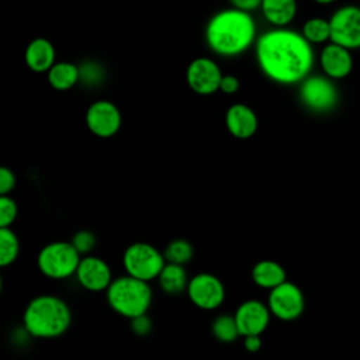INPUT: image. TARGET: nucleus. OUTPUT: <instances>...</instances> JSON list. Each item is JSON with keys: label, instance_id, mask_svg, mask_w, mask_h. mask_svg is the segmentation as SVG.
Returning a JSON list of instances; mask_svg holds the SVG:
<instances>
[{"label": "nucleus", "instance_id": "nucleus-1", "mask_svg": "<svg viewBox=\"0 0 360 360\" xmlns=\"http://www.w3.org/2000/svg\"><path fill=\"white\" fill-rule=\"evenodd\" d=\"M256 62L266 77L278 84H297L305 80L314 66L312 45L290 28H271L257 37Z\"/></svg>", "mask_w": 360, "mask_h": 360}, {"label": "nucleus", "instance_id": "nucleus-2", "mask_svg": "<svg viewBox=\"0 0 360 360\" xmlns=\"http://www.w3.org/2000/svg\"><path fill=\"white\" fill-rule=\"evenodd\" d=\"M256 41L257 31L252 14L235 7L215 13L205 27L208 48L224 58L242 55Z\"/></svg>", "mask_w": 360, "mask_h": 360}, {"label": "nucleus", "instance_id": "nucleus-3", "mask_svg": "<svg viewBox=\"0 0 360 360\" xmlns=\"http://www.w3.org/2000/svg\"><path fill=\"white\" fill-rule=\"evenodd\" d=\"M72 323V311L66 301L52 294L34 297L25 307L22 326L25 332L38 339L62 336Z\"/></svg>", "mask_w": 360, "mask_h": 360}, {"label": "nucleus", "instance_id": "nucleus-4", "mask_svg": "<svg viewBox=\"0 0 360 360\" xmlns=\"http://www.w3.org/2000/svg\"><path fill=\"white\" fill-rule=\"evenodd\" d=\"M153 294L149 283L128 274L114 278L105 291V300L110 308L129 321L148 314Z\"/></svg>", "mask_w": 360, "mask_h": 360}, {"label": "nucleus", "instance_id": "nucleus-5", "mask_svg": "<svg viewBox=\"0 0 360 360\" xmlns=\"http://www.w3.org/2000/svg\"><path fill=\"white\" fill-rule=\"evenodd\" d=\"M80 260L82 256L72 242L55 240L41 248L37 256V266L45 277L65 280L76 274Z\"/></svg>", "mask_w": 360, "mask_h": 360}, {"label": "nucleus", "instance_id": "nucleus-6", "mask_svg": "<svg viewBox=\"0 0 360 360\" xmlns=\"http://www.w3.org/2000/svg\"><path fill=\"white\" fill-rule=\"evenodd\" d=\"M163 252L148 242L131 243L122 255V266L128 276L142 281L158 280L166 264Z\"/></svg>", "mask_w": 360, "mask_h": 360}, {"label": "nucleus", "instance_id": "nucleus-7", "mask_svg": "<svg viewBox=\"0 0 360 360\" xmlns=\"http://www.w3.org/2000/svg\"><path fill=\"white\" fill-rule=\"evenodd\" d=\"M267 307L271 315L280 321L291 322L298 319L305 309V297L302 290L292 281H284L270 290Z\"/></svg>", "mask_w": 360, "mask_h": 360}, {"label": "nucleus", "instance_id": "nucleus-8", "mask_svg": "<svg viewBox=\"0 0 360 360\" xmlns=\"http://www.w3.org/2000/svg\"><path fill=\"white\" fill-rule=\"evenodd\" d=\"M330 42L347 49L360 48V7L346 4L333 11L329 18Z\"/></svg>", "mask_w": 360, "mask_h": 360}, {"label": "nucleus", "instance_id": "nucleus-9", "mask_svg": "<svg viewBox=\"0 0 360 360\" xmlns=\"http://www.w3.org/2000/svg\"><path fill=\"white\" fill-rule=\"evenodd\" d=\"M193 305L202 311H214L219 308L226 297L224 283L211 273H198L188 281L186 291Z\"/></svg>", "mask_w": 360, "mask_h": 360}, {"label": "nucleus", "instance_id": "nucleus-10", "mask_svg": "<svg viewBox=\"0 0 360 360\" xmlns=\"http://www.w3.org/2000/svg\"><path fill=\"white\" fill-rule=\"evenodd\" d=\"M87 129L97 138L114 136L122 125V115L115 103L110 100L93 101L84 114Z\"/></svg>", "mask_w": 360, "mask_h": 360}, {"label": "nucleus", "instance_id": "nucleus-11", "mask_svg": "<svg viewBox=\"0 0 360 360\" xmlns=\"http://www.w3.org/2000/svg\"><path fill=\"white\" fill-rule=\"evenodd\" d=\"M222 76L224 73L219 65L208 56L193 59L186 69V82L188 87L200 96H210L219 91Z\"/></svg>", "mask_w": 360, "mask_h": 360}, {"label": "nucleus", "instance_id": "nucleus-12", "mask_svg": "<svg viewBox=\"0 0 360 360\" xmlns=\"http://www.w3.org/2000/svg\"><path fill=\"white\" fill-rule=\"evenodd\" d=\"M338 90L328 76H308L300 83V98L305 107L323 112L332 110L338 103Z\"/></svg>", "mask_w": 360, "mask_h": 360}, {"label": "nucleus", "instance_id": "nucleus-13", "mask_svg": "<svg viewBox=\"0 0 360 360\" xmlns=\"http://www.w3.org/2000/svg\"><path fill=\"white\" fill-rule=\"evenodd\" d=\"M233 316L240 338H245L250 335L262 336V333L267 329L273 315L267 307V302L260 300H246L239 304Z\"/></svg>", "mask_w": 360, "mask_h": 360}, {"label": "nucleus", "instance_id": "nucleus-14", "mask_svg": "<svg viewBox=\"0 0 360 360\" xmlns=\"http://www.w3.org/2000/svg\"><path fill=\"white\" fill-rule=\"evenodd\" d=\"M77 283L87 291L100 292L107 291L112 283V271L108 263L94 255L83 256L76 270Z\"/></svg>", "mask_w": 360, "mask_h": 360}, {"label": "nucleus", "instance_id": "nucleus-15", "mask_svg": "<svg viewBox=\"0 0 360 360\" xmlns=\"http://www.w3.org/2000/svg\"><path fill=\"white\" fill-rule=\"evenodd\" d=\"M319 65L325 76L332 80L347 77L353 70L352 51L333 42L325 44L319 53Z\"/></svg>", "mask_w": 360, "mask_h": 360}, {"label": "nucleus", "instance_id": "nucleus-16", "mask_svg": "<svg viewBox=\"0 0 360 360\" xmlns=\"http://www.w3.org/2000/svg\"><path fill=\"white\" fill-rule=\"evenodd\" d=\"M225 127L233 138L249 139L259 128V118L250 105L235 103L225 112Z\"/></svg>", "mask_w": 360, "mask_h": 360}, {"label": "nucleus", "instance_id": "nucleus-17", "mask_svg": "<svg viewBox=\"0 0 360 360\" xmlns=\"http://www.w3.org/2000/svg\"><path fill=\"white\" fill-rule=\"evenodd\" d=\"M24 62L35 73H48L56 63V51L53 44L44 37L30 41L24 51Z\"/></svg>", "mask_w": 360, "mask_h": 360}, {"label": "nucleus", "instance_id": "nucleus-18", "mask_svg": "<svg viewBox=\"0 0 360 360\" xmlns=\"http://www.w3.org/2000/svg\"><path fill=\"white\" fill-rule=\"evenodd\" d=\"M260 11L274 28H285L295 18L298 4L297 0H262Z\"/></svg>", "mask_w": 360, "mask_h": 360}, {"label": "nucleus", "instance_id": "nucleus-19", "mask_svg": "<svg viewBox=\"0 0 360 360\" xmlns=\"http://www.w3.org/2000/svg\"><path fill=\"white\" fill-rule=\"evenodd\" d=\"M252 281L264 290H273L287 281L285 269L276 260L263 259L259 260L250 271Z\"/></svg>", "mask_w": 360, "mask_h": 360}, {"label": "nucleus", "instance_id": "nucleus-20", "mask_svg": "<svg viewBox=\"0 0 360 360\" xmlns=\"http://www.w3.org/2000/svg\"><path fill=\"white\" fill-rule=\"evenodd\" d=\"M188 274L184 266L174 264V263H166L163 270L160 271L158 277V283L160 290L172 297L180 295L187 291L188 287Z\"/></svg>", "mask_w": 360, "mask_h": 360}, {"label": "nucleus", "instance_id": "nucleus-21", "mask_svg": "<svg viewBox=\"0 0 360 360\" xmlns=\"http://www.w3.org/2000/svg\"><path fill=\"white\" fill-rule=\"evenodd\" d=\"M46 77L52 89L66 91L80 82V66L73 62L59 60L48 70Z\"/></svg>", "mask_w": 360, "mask_h": 360}, {"label": "nucleus", "instance_id": "nucleus-22", "mask_svg": "<svg viewBox=\"0 0 360 360\" xmlns=\"http://www.w3.org/2000/svg\"><path fill=\"white\" fill-rule=\"evenodd\" d=\"M301 34L311 45L328 44L330 42L329 20L322 17H311L302 24Z\"/></svg>", "mask_w": 360, "mask_h": 360}, {"label": "nucleus", "instance_id": "nucleus-23", "mask_svg": "<svg viewBox=\"0 0 360 360\" xmlns=\"http://www.w3.org/2000/svg\"><path fill=\"white\" fill-rule=\"evenodd\" d=\"M211 332L214 338L222 343H232L240 338L235 316L231 314L218 315L211 323Z\"/></svg>", "mask_w": 360, "mask_h": 360}, {"label": "nucleus", "instance_id": "nucleus-24", "mask_svg": "<svg viewBox=\"0 0 360 360\" xmlns=\"http://www.w3.org/2000/svg\"><path fill=\"white\" fill-rule=\"evenodd\" d=\"M20 255V240L11 228H0V266L13 264Z\"/></svg>", "mask_w": 360, "mask_h": 360}, {"label": "nucleus", "instance_id": "nucleus-25", "mask_svg": "<svg viewBox=\"0 0 360 360\" xmlns=\"http://www.w3.org/2000/svg\"><path fill=\"white\" fill-rule=\"evenodd\" d=\"M163 255L167 263L186 266L194 256V248L191 242H188L187 239L177 238L167 243V246L163 250Z\"/></svg>", "mask_w": 360, "mask_h": 360}, {"label": "nucleus", "instance_id": "nucleus-26", "mask_svg": "<svg viewBox=\"0 0 360 360\" xmlns=\"http://www.w3.org/2000/svg\"><path fill=\"white\" fill-rule=\"evenodd\" d=\"M70 242L75 246V249L80 253V256L83 257V256L90 255L94 250L97 239H96V235L91 231L82 229V231H77L73 235Z\"/></svg>", "mask_w": 360, "mask_h": 360}, {"label": "nucleus", "instance_id": "nucleus-27", "mask_svg": "<svg viewBox=\"0 0 360 360\" xmlns=\"http://www.w3.org/2000/svg\"><path fill=\"white\" fill-rule=\"evenodd\" d=\"M17 215V202L10 195H0V228H11Z\"/></svg>", "mask_w": 360, "mask_h": 360}, {"label": "nucleus", "instance_id": "nucleus-28", "mask_svg": "<svg viewBox=\"0 0 360 360\" xmlns=\"http://www.w3.org/2000/svg\"><path fill=\"white\" fill-rule=\"evenodd\" d=\"M17 179L11 169L7 166L0 167V195H8L15 187Z\"/></svg>", "mask_w": 360, "mask_h": 360}, {"label": "nucleus", "instance_id": "nucleus-29", "mask_svg": "<svg viewBox=\"0 0 360 360\" xmlns=\"http://www.w3.org/2000/svg\"><path fill=\"white\" fill-rule=\"evenodd\" d=\"M131 330L136 336H148L152 330V319L148 316V314L131 319Z\"/></svg>", "mask_w": 360, "mask_h": 360}, {"label": "nucleus", "instance_id": "nucleus-30", "mask_svg": "<svg viewBox=\"0 0 360 360\" xmlns=\"http://www.w3.org/2000/svg\"><path fill=\"white\" fill-rule=\"evenodd\" d=\"M240 87V82L235 75H224L221 84H219V91L224 94H235Z\"/></svg>", "mask_w": 360, "mask_h": 360}, {"label": "nucleus", "instance_id": "nucleus-31", "mask_svg": "<svg viewBox=\"0 0 360 360\" xmlns=\"http://www.w3.org/2000/svg\"><path fill=\"white\" fill-rule=\"evenodd\" d=\"M229 3L232 4V7L252 13L257 8H260L262 0H229Z\"/></svg>", "mask_w": 360, "mask_h": 360}, {"label": "nucleus", "instance_id": "nucleus-32", "mask_svg": "<svg viewBox=\"0 0 360 360\" xmlns=\"http://www.w3.org/2000/svg\"><path fill=\"white\" fill-rule=\"evenodd\" d=\"M242 342H243V347L249 353H256L262 349V338L259 335L245 336V338H242Z\"/></svg>", "mask_w": 360, "mask_h": 360}, {"label": "nucleus", "instance_id": "nucleus-33", "mask_svg": "<svg viewBox=\"0 0 360 360\" xmlns=\"http://www.w3.org/2000/svg\"><path fill=\"white\" fill-rule=\"evenodd\" d=\"M315 3L318 4H322V6H326V4H332L335 0H314Z\"/></svg>", "mask_w": 360, "mask_h": 360}]
</instances>
